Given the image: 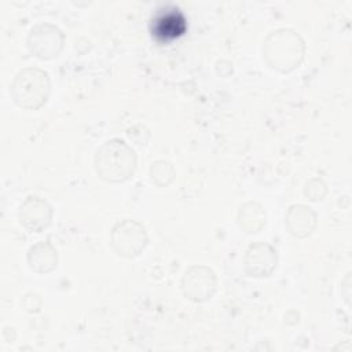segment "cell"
<instances>
[{"instance_id":"cell-11","label":"cell","mask_w":352,"mask_h":352,"mask_svg":"<svg viewBox=\"0 0 352 352\" xmlns=\"http://www.w3.org/2000/svg\"><path fill=\"white\" fill-rule=\"evenodd\" d=\"M236 224L248 234H256L265 226V210L257 201H246L239 205L236 212Z\"/></svg>"},{"instance_id":"cell-14","label":"cell","mask_w":352,"mask_h":352,"mask_svg":"<svg viewBox=\"0 0 352 352\" xmlns=\"http://www.w3.org/2000/svg\"><path fill=\"white\" fill-rule=\"evenodd\" d=\"M126 135L128 138L136 144V146H144L148 139H150V131L146 125H142V124H136L131 128L126 129Z\"/></svg>"},{"instance_id":"cell-15","label":"cell","mask_w":352,"mask_h":352,"mask_svg":"<svg viewBox=\"0 0 352 352\" xmlns=\"http://www.w3.org/2000/svg\"><path fill=\"white\" fill-rule=\"evenodd\" d=\"M22 307L29 314H37V312L41 311L43 298L36 292H28L22 297Z\"/></svg>"},{"instance_id":"cell-5","label":"cell","mask_w":352,"mask_h":352,"mask_svg":"<svg viewBox=\"0 0 352 352\" xmlns=\"http://www.w3.org/2000/svg\"><path fill=\"white\" fill-rule=\"evenodd\" d=\"M26 45L29 52L41 59L48 60L56 58L65 47V34L59 26L52 22H37L28 33Z\"/></svg>"},{"instance_id":"cell-2","label":"cell","mask_w":352,"mask_h":352,"mask_svg":"<svg viewBox=\"0 0 352 352\" xmlns=\"http://www.w3.org/2000/svg\"><path fill=\"white\" fill-rule=\"evenodd\" d=\"M305 41L298 32L292 28H278L271 30L263 40V59L279 73H289L304 60Z\"/></svg>"},{"instance_id":"cell-10","label":"cell","mask_w":352,"mask_h":352,"mask_svg":"<svg viewBox=\"0 0 352 352\" xmlns=\"http://www.w3.org/2000/svg\"><path fill=\"white\" fill-rule=\"evenodd\" d=\"M56 248L50 241H38L33 243L26 253L29 268L36 274H48L58 265Z\"/></svg>"},{"instance_id":"cell-6","label":"cell","mask_w":352,"mask_h":352,"mask_svg":"<svg viewBox=\"0 0 352 352\" xmlns=\"http://www.w3.org/2000/svg\"><path fill=\"white\" fill-rule=\"evenodd\" d=\"M180 289L190 301L205 302L217 290V275L209 265L192 264L183 271Z\"/></svg>"},{"instance_id":"cell-8","label":"cell","mask_w":352,"mask_h":352,"mask_svg":"<svg viewBox=\"0 0 352 352\" xmlns=\"http://www.w3.org/2000/svg\"><path fill=\"white\" fill-rule=\"evenodd\" d=\"M52 216L51 204L38 195H28L18 209L19 223L32 232L44 231L51 224Z\"/></svg>"},{"instance_id":"cell-16","label":"cell","mask_w":352,"mask_h":352,"mask_svg":"<svg viewBox=\"0 0 352 352\" xmlns=\"http://www.w3.org/2000/svg\"><path fill=\"white\" fill-rule=\"evenodd\" d=\"M341 294L345 302L349 304L351 302V272H348L341 282Z\"/></svg>"},{"instance_id":"cell-3","label":"cell","mask_w":352,"mask_h":352,"mask_svg":"<svg viewBox=\"0 0 352 352\" xmlns=\"http://www.w3.org/2000/svg\"><path fill=\"white\" fill-rule=\"evenodd\" d=\"M50 94V74L36 66H26L18 70L10 84V95L14 103L26 110H38L43 107Z\"/></svg>"},{"instance_id":"cell-9","label":"cell","mask_w":352,"mask_h":352,"mask_svg":"<svg viewBox=\"0 0 352 352\" xmlns=\"http://www.w3.org/2000/svg\"><path fill=\"white\" fill-rule=\"evenodd\" d=\"M318 224L316 212L305 204H292L285 213V227L294 238H307Z\"/></svg>"},{"instance_id":"cell-12","label":"cell","mask_w":352,"mask_h":352,"mask_svg":"<svg viewBox=\"0 0 352 352\" xmlns=\"http://www.w3.org/2000/svg\"><path fill=\"white\" fill-rule=\"evenodd\" d=\"M150 180L158 187H168L176 177V169L172 162L166 160H157L148 169Z\"/></svg>"},{"instance_id":"cell-7","label":"cell","mask_w":352,"mask_h":352,"mask_svg":"<svg viewBox=\"0 0 352 352\" xmlns=\"http://www.w3.org/2000/svg\"><path fill=\"white\" fill-rule=\"evenodd\" d=\"M243 270L249 276L253 278H267L272 275L278 265V252L276 249L264 241H257L250 243L242 258Z\"/></svg>"},{"instance_id":"cell-1","label":"cell","mask_w":352,"mask_h":352,"mask_svg":"<svg viewBox=\"0 0 352 352\" xmlns=\"http://www.w3.org/2000/svg\"><path fill=\"white\" fill-rule=\"evenodd\" d=\"M94 166L103 182L124 183L133 176L138 166V155L129 143L120 138H111L96 148Z\"/></svg>"},{"instance_id":"cell-13","label":"cell","mask_w":352,"mask_h":352,"mask_svg":"<svg viewBox=\"0 0 352 352\" xmlns=\"http://www.w3.org/2000/svg\"><path fill=\"white\" fill-rule=\"evenodd\" d=\"M302 192H304V197L307 199H309L312 202H318V201H322L326 197L327 184L322 177L314 176V177H309L305 182Z\"/></svg>"},{"instance_id":"cell-4","label":"cell","mask_w":352,"mask_h":352,"mask_svg":"<svg viewBox=\"0 0 352 352\" xmlns=\"http://www.w3.org/2000/svg\"><path fill=\"white\" fill-rule=\"evenodd\" d=\"M147 243L146 227L135 219L118 220L110 230V246L120 257L135 258L143 253Z\"/></svg>"}]
</instances>
